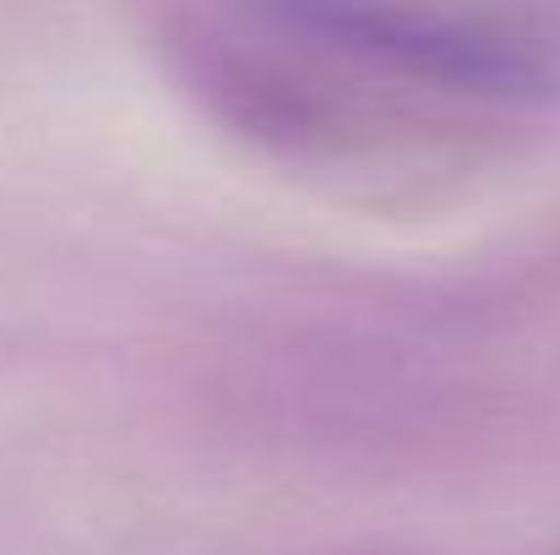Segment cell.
I'll return each mask as SVG.
<instances>
[{"label":"cell","instance_id":"cell-1","mask_svg":"<svg viewBox=\"0 0 560 555\" xmlns=\"http://www.w3.org/2000/svg\"><path fill=\"white\" fill-rule=\"evenodd\" d=\"M164 49L240 137L349 164L556 93L545 38L441 0H170Z\"/></svg>","mask_w":560,"mask_h":555}]
</instances>
